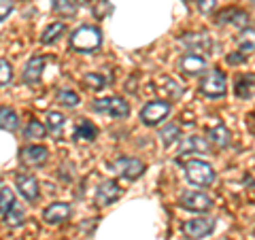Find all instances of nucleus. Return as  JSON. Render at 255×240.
<instances>
[{"instance_id": "1", "label": "nucleus", "mask_w": 255, "mask_h": 240, "mask_svg": "<svg viewBox=\"0 0 255 240\" xmlns=\"http://www.w3.org/2000/svg\"><path fill=\"white\" fill-rule=\"evenodd\" d=\"M102 45V32L94 26H81L70 34V47L79 53H92Z\"/></svg>"}, {"instance_id": "2", "label": "nucleus", "mask_w": 255, "mask_h": 240, "mask_svg": "<svg viewBox=\"0 0 255 240\" xmlns=\"http://www.w3.org/2000/svg\"><path fill=\"white\" fill-rule=\"evenodd\" d=\"M185 172H187L189 183H194L198 187H209L217 179L215 168L209 162H202V159H189L185 164Z\"/></svg>"}, {"instance_id": "3", "label": "nucleus", "mask_w": 255, "mask_h": 240, "mask_svg": "<svg viewBox=\"0 0 255 240\" xmlns=\"http://www.w3.org/2000/svg\"><path fill=\"white\" fill-rule=\"evenodd\" d=\"M92 109L96 111V113L111 115V117H128V113H130L128 102L124 98H119V96H109V98L96 100L92 105Z\"/></svg>"}, {"instance_id": "4", "label": "nucleus", "mask_w": 255, "mask_h": 240, "mask_svg": "<svg viewBox=\"0 0 255 240\" xmlns=\"http://www.w3.org/2000/svg\"><path fill=\"white\" fill-rule=\"evenodd\" d=\"M170 115V105L166 100H153L142 107L140 111V121L145 125H157Z\"/></svg>"}, {"instance_id": "5", "label": "nucleus", "mask_w": 255, "mask_h": 240, "mask_svg": "<svg viewBox=\"0 0 255 240\" xmlns=\"http://www.w3.org/2000/svg\"><path fill=\"white\" fill-rule=\"evenodd\" d=\"M226 77H223L221 70H209V73L204 75V79L200 81V92L204 96H209V98H221L223 94H226Z\"/></svg>"}, {"instance_id": "6", "label": "nucleus", "mask_w": 255, "mask_h": 240, "mask_svg": "<svg viewBox=\"0 0 255 240\" xmlns=\"http://www.w3.org/2000/svg\"><path fill=\"white\" fill-rule=\"evenodd\" d=\"M111 170L117 172L119 177H124L128 181H134L145 172V164H142L140 159H134V157H117L115 162L111 164Z\"/></svg>"}, {"instance_id": "7", "label": "nucleus", "mask_w": 255, "mask_h": 240, "mask_svg": "<svg viewBox=\"0 0 255 240\" xmlns=\"http://www.w3.org/2000/svg\"><path fill=\"white\" fill-rule=\"evenodd\" d=\"M213 230H215V219H209V217L189 219V221L183 223V234H185L189 240L206 238L209 234H213Z\"/></svg>"}, {"instance_id": "8", "label": "nucleus", "mask_w": 255, "mask_h": 240, "mask_svg": "<svg viewBox=\"0 0 255 240\" xmlns=\"http://www.w3.org/2000/svg\"><path fill=\"white\" fill-rule=\"evenodd\" d=\"M181 206L194 213H206V211H211L213 200L206 194H202V191H185L181 196Z\"/></svg>"}, {"instance_id": "9", "label": "nucleus", "mask_w": 255, "mask_h": 240, "mask_svg": "<svg viewBox=\"0 0 255 240\" xmlns=\"http://www.w3.org/2000/svg\"><path fill=\"white\" fill-rule=\"evenodd\" d=\"M206 58H202L200 53H185L183 58L179 60V68L181 73H185L189 77H196V75H202L206 70Z\"/></svg>"}, {"instance_id": "10", "label": "nucleus", "mask_w": 255, "mask_h": 240, "mask_svg": "<svg viewBox=\"0 0 255 240\" xmlns=\"http://www.w3.org/2000/svg\"><path fill=\"white\" fill-rule=\"evenodd\" d=\"M15 185H17L19 194L26 198L28 202H34V200L38 198V183H36V179L32 177V174L19 172L17 177H15Z\"/></svg>"}, {"instance_id": "11", "label": "nucleus", "mask_w": 255, "mask_h": 240, "mask_svg": "<svg viewBox=\"0 0 255 240\" xmlns=\"http://www.w3.org/2000/svg\"><path fill=\"white\" fill-rule=\"evenodd\" d=\"M119 196H122V187L117 185V181H105L96 189V202H98V206H109Z\"/></svg>"}, {"instance_id": "12", "label": "nucleus", "mask_w": 255, "mask_h": 240, "mask_svg": "<svg viewBox=\"0 0 255 240\" xmlns=\"http://www.w3.org/2000/svg\"><path fill=\"white\" fill-rule=\"evenodd\" d=\"M43 70H45V58H41V55L30 58L28 64L23 66V73H21L23 83H38L43 77Z\"/></svg>"}, {"instance_id": "13", "label": "nucleus", "mask_w": 255, "mask_h": 240, "mask_svg": "<svg viewBox=\"0 0 255 240\" xmlns=\"http://www.w3.org/2000/svg\"><path fill=\"white\" fill-rule=\"evenodd\" d=\"M70 217V206L66 202H53L43 211V219L47 223H64Z\"/></svg>"}, {"instance_id": "14", "label": "nucleus", "mask_w": 255, "mask_h": 240, "mask_svg": "<svg viewBox=\"0 0 255 240\" xmlns=\"http://www.w3.org/2000/svg\"><path fill=\"white\" fill-rule=\"evenodd\" d=\"M47 159V149L43 145H30L21 149V162L26 166H41Z\"/></svg>"}, {"instance_id": "15", "label": "nucleus", "mask_w": 255, "mask_h": 240, "mask_svg": "<svg viewBox=\"0 0 255 240\" xmlns=\"http://www.w3.org/2000/svg\"><path fill=\"white\" fill-rule=\"evenodd\" d=\"M209 151V142H206L202 136H187L183 138V142L179 145V153L187 155V153H206Z\"/></svg>"}, {"instance_id": "16", "label": "nucleus", "mask_w": 255, "mask_h": 240, "mask_svg": "<svg viewBox=\"0 0 255 240\" xmlns=\"http://www.w3.org/2000/svg\"><path fill=\"white\" fill-rule=\"evenodd\" d=\"M209 138L213 140V145H217V147H228L230 145V140H232V136H230V130L223 123H215L209 127Z\"/></svg>"}, {"instance_id": "17", "label": "nucleus", "mask_w": 255, "mask_h": 240, "mask_svg": "<svg viewBox=\"0 0 255 240\" xmlns=\"http://www.w3.org/2000/svg\"><path fill=\"white\" fill-rule=\"evenodd\" d=\"M181 43L185 47H189L191 53H194V51H204V49H209V47L213 45L209 41V36H204V34H183Z\"/></svg>"}, {"instance_id": "18", "label": "nucleus", "mask_w": 255, "mask_h": 240, "mask_svg": "<svg viewBox=\"0 0 255 240\" xmlns=\"http://www.w3.org/2000/svg\"><path fill=\"white\" fill-rule=\"evenodd\" d=\"M247 13L241 11V9H228L219 13V23H232V26H238V28H247Z\"/></svg>"}, {"instance_id": "19", "label": "nucleus", "mask_w": 255, "mask_h": 240, "mask_svg": "<svg viewBox=\"0 0 255 240\" xmlns=\"http://www.w3.org/2000/svg\"><path fill=\"white\" fill-rule=\"evenodd\" d=\"M0 127L2 130H9V132H15L19 127V119H17V113L9 107H0Z\"/></svg>"}, {"instance_id": "20", "label": "nucleus", "mask_w": 255, "mask_h": 240, "mask_svg": "<svg viewBox=\"0 0 255 240\" xmlns=\"http://www.w3.org/2000/svg\"><path fill=\"white\" fill-rule=\"evenodd\" d=\"M157 85H159V90H162L166 96H170V98H181V94H183V87L181 83H177L174 79L170 77H157Z\"/></svg>"}, {"instance_id": "21", "label": "nucleus", "mask_w": 255, "mask_h": 240, "mask_svg": "<svg viewBox=\"0 0 255 240\" xmlns=\"http://www.w3.org/2000/svg\"><path fill=\"white\" fill-rule=\"evenodd\" d=\"M98 130H96V125L92 121H87V119H79L77 125H75V138H81V140H94Z\"/></svg>"}, {"instance_id": "22", "label": "nucleus", "mask_w": 255, "mask_h": 240, "mask_svg": "<svg viewBox=\"0 0 255 240\" xmlns=\"http://www.w3.org/2000/svg\"><path fill=\"white\" fill-rule=\"evenodd\" d=\"M23 219H26V209H23L21 204H17V202H15L9 209V213L4 215V223L9 228H19L23 223Z\"/></svg>"}, {"instance_id": "23", "label": "nucleus", "mask_w": 255, "mask_h": 240, "mask_svg": "<svg viewBox=\"0 0 255 240\" xmlns=\"http://www.w3.org/2000/svg\"><path fill=\"white\" fill-rule=\"evenodd\" d=\"M64 32H66V26H64L62 21H55V23H51V26L45 28V32L41 34V43L43 45H51V43L58 41Z\"/></svg>"}, {"instance_id": "24", "label": "nucleus", "mask_w": 255, "mask_h": 240, "mask_svg": "<svg viewBox=\"0 0 255 240\" xmlns=\"http://www.w3.org/2000/svg\"><path fill=\"white\" fill-rule=\"evenodd\" d=\"M181 138V130H179V125H172V123H168V125H164L162 130H159V140H162V145L164 147H170V145H174Z\"/></svg>"}, {"instance_id": "25", "label": "nucleus", "mask_w": 255, "mask_h": 240, "mask_svg": "<svg viewBox=\"0 0 255 240\" xmlns=\"http://www.w3.org/2000/svg\"><path fill=\"white\" fill-rule=\"evenodd\" d=\"M253 87H255V77L253 75L241 77L236 81V96H238V98H251V96H253Z\"/></svg>"}, {"instance_id": "26", "label": "nucleus", "mask_w": 255, "mask_h": 240, "mask_svg": "<svg viewBox=\"0 0 255 240\" xmlns=\"http://www.w3.org/2000/svg\"><path fill=\"white\" fill-rule=\"evenodd\" d=\"M64 121H66V119H64L62 113H58V111H49L47 117H45V127L53 134H60L62 127H64Z\"/></svg>"}, {"instance_id": "27", "label": "nucleus", "mask_w": 255, "mask_h": 240, "mask_svg": "<svg viewBox=\"0 0 255 240\" xmlns=\"http://www.w3.org/2000/svg\"><path fill=\"white\" fill-rule=\"evenodd\" d=\"M53 2V11L60 15V17H73L77 13L75 2H68V0H51Z\"/></svg>"}, {"instance_id": "28", "label": "nucleus", "mask_w": 255, "mask_h": 240, "mask_svg": "<svg viewBox=\"0 0 255 240\" xmlns=\"http://www.w3.org/2000/svg\"><path fill=\"white\" fill-rule=\"evenodd\" d=\"M238 47L243 51H255V30L253 28H247L241 32L238 36Z\"/></svg>"}, {"instance_id": "29", "label": "nucleus", "mask_w": 255, "mask_h": 240, "mask_svg": "<svg viewBox=\"0 0 255 240\" xmlns=\"http://www.w3.org/2000/svg\"><path fill=\"white\" fill-rule=\"evenodd\" d=\"M15 204V196H13V191L9 187H0V215H4L9 213V209Z\"/></svg>"}, {"instance_id": "30", "label": "nucleus", "mask_w": 255, "mask_h": 240, "mask_svg": "<svg viewBox=\"0 0 255 240\" xmlns=\"http://www.w3.org/2000/svg\"><path fill=\"white\" fill-rule=\"evenodd\" d=\"M83 83H85V87H90V90H102V87L107 85V79L100 73H87L83 77Z\"/></svg>"}, {"instance_id": "31", "label": "nucleus", "mask_w": 255, "mask_h": 240, "mask_svg": "<svg viewBox=\"0 0 255 240\" xmlns=\"http://www.w3.org/2000/svg\"><path fill=\"white\" fill-rule=\"evenodd\" d=\"M58 102H60V105H64V107H68V109H73V107H79L81 98H79V94L70 92V90H62L58 94Z\"/></svg>"}, {"instance_id": "32", "label": "nucleus", "mask_w": 255, "mask_h": 240, "mask_svg": "<svg viewBox=\"0 0 255 240\" xmlns=\"http://www.w3.org/2000/svg\"><path fill=\"white\" fill-rule=\"evenodd\" d=\"M47 132V127L41 121H30L26 125V138H43Z\"/></svg>"}, {"instance_id": "33", "label": "nucleus", "mask_w": 255, "mask_h": 240, "mask_svg": "<svg viewBox=\"0 0 255 240\" xmlns=\"http://www.w3.org/2000/svg\"><path fill=\"white\" fill-rule=\"evenodd\" d=\"M13 79V70H11V64L6 60H0V87L2 85H9Z\"/></svg>"}, {"instance_id": "34", "label": "nucleus", "mask_w": 255, "mask_h": 240, "mask_svg": "<svg viewBox=\"0 0 255 240\" xmlns=\"http://www.w3.org/2000/svg\"><path fill=\"white\" fill-rule=\"evenodd\" d=\"M11 11H13V0H0V21L9 17Z\"/></svg>"}, {"instance_id": "35", "label": "nucleus", "mask_w": 255, "mask_h": 240, "mask_svg": "<svg viewBox=\"0 0 255 240\" xmlns=\"http://www.w3.org/2000/svg\"><path fill=\"white\" fill-rule=\"evenodd\" d=\"M215 4H217V0H196V6L202 13H211L215 9Z\"/></svg>"}, {"instance_id": "36", "label": "nucleus", "mask_w": 255, "mask_h": 240, "mask_svg": "<svg viewBox=\"0 0 255 240\" xmlns=\"http://www.w3.org/2000/svg\"><path fill=\"white\" fill-rule=\"evenodd\" d=\"M228 64H241L247 60V53H234V55H228Z\"/></svg>"}, {"instance_id": "37", "label": "nucleus", "mask_w": 255, "mask_h": 240, "mask_svg": "<svg viewBox=\"0 0 255 240\" xmlns=\"http://www.w3.org/2000/svg\"><path fill=\"white\" fill-rule=\"evenodd\" d=\"M75 2H77V4H90L92 0H75Z\"/></svg>"}, {"instance_id": "38", "label": "nucleus", "mask_w": 255, "mask_h": 240, "mask_svg": "<svg viewBox=\"0 0 255 240\" xmlns=\"http://www.w3.org/2000/svg\"><path fill=\"white\" fill-rule=\"evenodd\" d=\"M253 2H255V0H253Z\"/></svg>"}]
</instances>
